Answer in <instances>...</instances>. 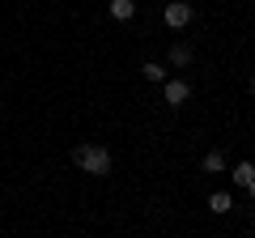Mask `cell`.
Masks as SVG:
<instances>
[{
  "label": "cell",
  "mask_w": 255,
  "mask_h": 238,
  "mask_svg": "<svg viewBox=\"0 0 255 238\" xmlns=\"http://www.w3.org/2000/svg\"><path fill=\"white\" fill-rule=\"evenodd\" d=\"M73 162H77V170L102 179V174H111V149L107 145H77L73 149Z\"/></svg>",
  "instance_id": "1"
},
{
  "label": "cell",
  "mask_w": 255,
  "mask_h": 238,
  "mask_svg": "<svg viewBox=\"0 0 255 238\" xmlns=\"http://www.w3.org/2000/svg\"><path fill=\"white\" fill-rule=\"evenodd\" d=\"M162 17H166V26H170V30H183L191 17H196V9H191L187 0H170V4L162 9Z\"/></svg>",
  "instance_id": "2"
},
{
  "label": "cell",
  "mask_w": 255,
  "mask_h": 238,
  "mask_svg": "<svg viewBox=\"0 0 255 238\" xmlns=\"http://www.w3.org/2000/svg\"><path fill=\"white\" fill-rule=\"evenodd\" d=\"M162 98H166V107H183L191 98V90H187V81H162Z\"/></svg>",
  "instance_id": "3"
},
{
  "label": "cell",
  "mask_w": 255,
  "mask_h": 238,
  "mask_svg": "<svg viewBox=\"0 0 255 238\" xmlns=\"http://www.w3.org/2000/svg\"><path fill=\"white\" fill-rule=\"evenodd\" d=\"M230 174H234V187H243L247 196H255V166L251 162H238Z\"/></svg>",
  "instance_id": "4"
},
{
  "label": "cell",
  "mask_w": 255,
  "mask_h": 238,
  "mask_svg": "<svg viewBox=\"0 0 255 238\" xmlns=\"http://www.w3.org/2000/svg\"><path fill=\"white\" fill-rule=\"evenodd\" d=\"M166 60H170L174 68H187L191 60H196V51H191L187 43H174V47H170V55H166Z\"/></svg>",
  "instance_id": "5"
},
{
  "label": "cell",
  "mask_w": 255,
  "mask_h": 238,
  "mask_svg": "<svg viewBox=\"0 0 255 238\" xmlns=\"http://www.w3.org/2000/svg\"><path fill=\"white\" fill-rule=\"evenodd\" d=\"M111 17L115 21H132L136 17V0H111Z\"/></svg>",
  "instance_id": "6"
},
{
  "label": "cell",
  "mask_w": 255,
  "mask_h": 238,
  "mask_svg": "<svg viewBox=\"0 0 255 238\" xmlns=\"http://www.w3.org/2000/svg\"><path fill=\"white\" fill-rule=\"evenodd\" d=\"M204 170H209V174H226V153H221V149H213V153H204Z\"/></svg>",
  "instance_id": "7"
},
{
  "label": "cell",
  "mask_w": 255,
  "mask_h": 238,
  "mask_svg": "<svg viewBox=\"0 0 255 238\" xmlns=\"http://www.w3.org/2000/svg\"><path fill=\"white\" fill-rule=\"evenodd\" d=\"M209 209L217 213V217H221V213H230V209H234V200H230V192H213V196H209Z\"/></svg>",
  "instance_id": "8"
},
{
  "label": "cell",
  "mask_w": 255,
  "mask_h": 238,
  "mask_svg": "<svg viewBox=\"0 0 255 238\" xmlns=\"http://www.w3.org/2000/svg\"><path fill=\"white\" fill-rule=\"evenodd\" d=\"M145 81H166V68L162 64H145Z\"/></svg>",
  "instance_id": "9"
},
{
  "label": "cell",
  "mask_w": 255,
  "mask_h": 238,
  "mask_svg": "<svg viewBox=\"0 0 255 238\" xmlns=\"http://www.w3.org/2000/svg\"><path fill=\"white\" fill-rule=\"evenodd\" d=\"M251 98H255V77H251Z\"/></svg>",
  "instance_id": "10"
},
{
  "label": "cell",
  "mask_w": 255,
  "mask_h": 238,
  "mask_svg": "<svg viewBox=\"0 0 255 238\" xmlns=\"http://www.w3.org/2000/svg\"><path fill=\"white\" fill-rule=\"evenodd\" d=\"M251 221H255V217H251Z\"/></svg>",
  "instance_id": "11"
}]
</instances>
